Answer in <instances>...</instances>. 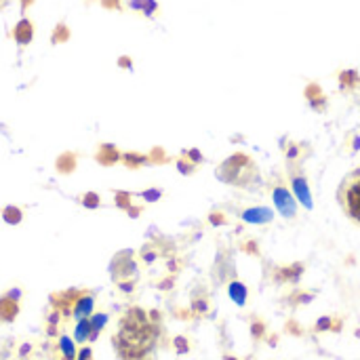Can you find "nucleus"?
<instances>
[{"instance_id":"nucleus-1","label":"nucleus","mask_w":360,"mask_h":360,"mask_svg":"<svg viewBox=\"0 0 360 360\" xmlns=\"http://www.w3.org/2000/svg\"><path fill=\"white\" fill-rule=\"evenodd\" d=\"M158 316L141 308H129L112 335V346L118 360H150L158 346Z\"/></svg>"},{"instance_id":"nucleus-2","label":"nucleus","mask_w":360,"mask_h":360,"mask_svg":"<svg viewBox=\"0 0 360 360\" xmlns=\"http://www.w3.org/2000/svg\"><path fill=\"white\" fill-rule=\"evenodd\" d=\"M86 291H80V289H68V291H61V293H53L49 297L53 310H57L65 321L72 316V310H74V304L84 295Z\"/></svg>"},{"instance_id":"nucleus-3","label":"nucleus","mask_w":360,"mask_h":360,"mask_svg":"<svg viewBox=\"0 0 360 360\" xmlns=\"http://www.w3.org/2000/svg\"><path fill=\"white\" fill-rule=\"evenodd\" d=\"M344 207L352 219L360 221V175L348 184L346 194H344Z\"/></svg>"},{"instance_id":"nucleus-4","label":"nucleus","mask_w":360,"mask_h":360,"mask_svg":"<svg viewBox=\"0 0 360 360\" xmlns=\"http://www.w3.org/2000/svg\"><path fill=\"white\" fill-rule=\"evenodd\" d=\"M274 202H276V209L281 211V215H285V217H293L295 215L293 196L285 188H276L274 190Z\"/></svg>"},{"instance_id":"nucleus-5","label":"nucleus","mask_w":360,"mask_h":360,"mask_svg":"<svg viewBox=\"0 0 360 360\" xmlns=\"http://www.w3.org/2000/svg\"><path fill=\"white\" fill-rule=\"evenodd\" d=\"M93 306H95V300H93V295L86 291L76 304H74V310H72V316L76 319V321H82V319H91L93 316Z\"/></svg>"},{"instance_id":"nucleus-6","label":"nucleus","mask_w":360,"mask_h":360,"mask_svg":"<svg viewBox=\"0 0 360 360\" xmlns=\"http://www.w3.org/2000/svg\"><path fill=\"white\" fill-rule=\"evenodd\" d=\"M17 314H19V302L2 295L0 297V321L2 323H13L17 319Z\"/></svg>"},{"instance_id":"nucleus-7","label":"nucleus","mask_w":360,"mask_h":360,"mask_svg":"<svg viewBox=\"0 0 360 360\" xmlns=\"http://www.w3.org/2000/svg\"><path fill=\"white\" fill-rule=\"evenodd\" d=\"M293 190H295V194H297V198L302 200L304 207H312V196H310V190H308L306 179L295 177V179H293Z\"/></svg>"},{"instance_id":"nucleus-8","label":"nucleus","mask_w":360,"mask_h":360,"mask_svg":"<svg viewBox=\"0 0 360 360\" xmlns=\"http://www.w3.org/2000/svg\"><path fill=\"white\" fill-rule=\"evenodd\" d=\"M57 348H59V352H61L63 360H76V354H78V352H76V348H74V340H72V338L61 335V338H59Z\"/></svg>"},{"instance_id":"nucleus-9","label":"nucleus","mask_w":360,"mask_h":360,"mask_svg":"<svg viewBox=\"0 0 360 360\" xmlns=\"http://www.w3.org/2000/svg\"><path fill=\"white\" fill-rule=\"evenodd\" d=\"M89 321H91V338H89V342H95V340L99 338L101 329H103L105 323H108V314L99 312V314H93Z\"/></svg>"},{"instance_id":"nucleus-10","label":"nucleus","mask_w":360,"mask_h":360,"mask_svg":"<svg viewBox=\"0 0 360 360\" xmlns=\"http://www.w3.org/2000/svg\"><path fill=\"white\" fill-rule=\"evenodd\" d=\"M89 338H91V321H89V319H82V321L76 323L74 340H76L78 344H84V342H89Z\"/></svg>"},{"instance_id":"nucleus-11","label":"nucleus","mask_w":360,"mask_h":360,"mask_svg":"<svg viewBox=\"0 0 360 360\" xmlns=\"http://www.w3.org/2000/svg\"><path fill=\"white\" fill-rule=\"evenodd\" d=\"M15 40L21 42V44H25V42L32 40V23L27 19H23V21L17 23V27H15Z\"/></svg>"},{"instance_id":"nucleus-12","label":"nucleus","mask_w":360,"mask_h":360,"mask_svg":"<svg viewBox=\"0 0 360 360\" xmlns=\"http://www.w3.org/2000/svg\"><path fill=\"white\" fill-rule=\"evenodd\" d=\"M2 219H4L6 224H11V226H17V224H21L23 213H21V209H17L15 205H8V207L2 209Z\"/></svg>"},{"instance_id":"nucleus-13","label":"nucleus","mask_w":360,"mask_h":360,"mask_svg":"<svg viewBox=\"0 0 360 360\" xmlns=\"http://www.w3.org/2000/svg\"><path fill=\"white\" fill-rule=\"evenodd\" d=\"M245 219L251 224H259V221H270L272 219V211L268 209H251L245 213Z\"/></svg>"},{"instance_id":"nucleus-14","label":"nucleus","mask_w":360,"mask_h":360,"mask_svg":"<svg viewBox=\"0 0 360 360\" xmlns=\"http://www.w3.org/2000/svg\"><path fill=\"white\" fill-rule=\"evenodd\" d=\"M97 160L101 165H114L118 160V150H114L112 146H103L101 152L97 154Z\"/></svg>"},{"instance_id":"nucleus-15","label":"nucleus","mask_w":360,"mask_h":360,"mask_svg":"<svg viewBox=\"0 0 360 360\" xmlns=\"http://www.w3.org/2000/svg\"><path fill=\"white\" fill-rule=\"evenodd\" d=\"M230 295H232V300H234L236 304H245L247 291H245V287H243L240 283H234V285L230 287Z\"/></svg>"},{"instance_id":"nucleus-16","label":"nucleus","mask_w":360,"mask_h":360,"mask_svg":"<svg viewBox=\"0 0 360 360\" xmlns=\"http://www.w3.org/2000/svg\"><path fill=\"white\" fill-rule=\"evenodd\" d=\"M99 202H101V198H99V194H95V192H86V194L82 196V207H86V209H97Z\"/></svg>"},{"instance_id":"nucleus-17","label":"nucleus","mask_w":360,"mask_h":360,"mask_svg":"<svg viewBox=\"0 0 360 360\" xmlns=\"http://www.w3.org/2000/svg\"><path fill=\"white\" fill-rule=\"evenodd\" d=\"M76 360H93V350L89 346H82V350L76 354Z\"/></svg>"},{"instance_id":"nucleus-18","label":"nucleus","mask_w":360,"mask_h":360,"mask_svg":"<svg viewBox=\"0 0 360 360\" xmlns=\"http://www.w3.org/2000/svg\"><path fill=\"white\" fill-rule=\"evenodd\" d=\"M124 162L129 165V167H137V165H141V162H146V158H139V156H124Z\"/></svg>"},{"instance_id":"nucleus-19","label":"nucleus","mask_w":360,"mask_h":360,"mask_svg":"<svg viewBox=\"0 0 360 360\" xmlns=\"http://www.w3.org/2000/svg\"><path fill=\"white\" fill-rule=\"evenodd\" d=\"M61 319H63V316H61V314H59L57 310H53V312L49 314V319H46V321H49V325H53V327H57Z\"/></svg>"},{"instance_id":"nucleus-20","label":"nucleus","mask_w":360,"mask_h":360,"mask_svg":"<svg viewBox=\"0 0 360 360\" xmlns=\"http://www.w3.org/2000/svg\"><path fill=\"white\" fill-rule=\"evenodd\" d=\"M116 205L118 207H129V194H116Z\"/></svg>"},{"instance_id":"nucleus-21","label":"nucleus","mask_w":360,"mask_h":360,"mask_svg":"<svg viewBox=\"0 0 360 360\" xmlns=\"http://www.w3.org/2000/svg\"><path fill=\"white\" fill-rule=\"evenodd\" d=\"M6 297H11V300L19 302V297H21V291H19V289H11V291L6 293Z\"/></svg>"},{"instance_id":"nucleus-22","label":"nucleus","mask_w":360,"mask_h":360,"mask_svg":"<svg viewBox=\"0 0 360 360\" xmlns=\"http://www.w3.org/2000/svg\"><path fill=\"white\" fill-rule=\"evenodd\" d=\"M30 350H32V346H30V344H23V346L19 348V356H27Z\"/></svg>"},{"instance_id":"nucleus-23","label":"nucleus","mask_w":360,"mask_h":360,"mask_svg":"<svg viewBox=\"0 0 360 360\" xmlns=\"http://www.w3.org/2000/svg\"><path fill=\"white\" fill-rule=\"evenodd\" d=\"M158 196H160V192H146V194H143L146 200H156Z\"/></svg>"},{"instance_id":"nucleus-24","label":"nucleus","mask_w":360,"mask_h":360,"mask_svg":"<svg viewBox=\"0 0 360 360\" xmlns=\"http://www.w3.org/2000/svg\"><path fill=\"white\" fill-rule=\"evenodd\" d=\"M46 335H57V327H53V325H46Z\"/></svg>"},{"instance_id":"nucleus-25","label":"nucleus","mask_w":360,"mask_h":360,"mask_svg":"<svg viewBox=\"0 0 360 360\" xmlns=\"http://www.w3.org/2000/svg\"><path fill=\"white\" fill-rule=\"evenodd\" d=\"M120 289L129 293V291H133V285H131V283H122V285H120Z\"/></svg>"},{"instance_id":"nucleus-26","label":"nucleus","mask_w":360,"mask_h":360,"mask_svg":"<svg viewBox=\"0 0 360 360\" xmlns=\"http://www.w3.org/2000/svg\"><path fill=\"white\" fill-rule=\"evenodd\" d=\"M61 360H63V359H61Z\"/></svg>"}]
</instances>
